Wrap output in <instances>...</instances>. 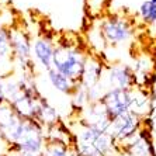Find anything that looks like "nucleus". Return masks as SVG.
Here are the masks:
<instances>
[{"mask_svg": "<svg viewBox=\"0 0 156 156\" xmlns=\"http://www.w3.org/2000/svg\"><path fill=\"white\" fill-rule=\"evenodd\" d=\"M86 58L87 54H84V49L80 47L79 42L59 40L58 42H55L52 68L75 84H80Z\"/></svg>", "mask_w": 156, "mask_h": 156, "instance_id": "nucleus-1", "label": "nucleus"}, {"mask_svg": "<svg viewBox=\"0 0 156 156\" xmlns=\"http://www.w3.org/2000/svg\"><path fill=\"white\" fill-rule=\"evenodd\" d=\"M9 30H10V45L14 65L20 69V72L35 73V66L33 61V40L27 28H24L20 23H13L9 26Z\"/></svg>", "mask_w": 156, "mask_h": 156, "instance_id": "nucleus-2", "label": "nucleus"}, {"mask_svg": "<svg viewBox=\"0 0 156 156\" xmlns=\"http://www.w3.org/2000/svg\"><path fill=\"white\" fill-rule=\"evenodd\" d=\"M45 128L35 120H23L20 132L17 135L14 145L9 148V152H42L45 146Z\"/></svg>", "mask_w": 156, "mask_h": 156, "instance_id": "nucleus-3", "label": "nucleus"}, {"mask_svg": "<svg viewBox=\"0 0 156 156\" xmlns=\"http://www.w3.org/2000/svg\"><path fill=\"white\" fill-rule=\"evenodd\" d=\"M135 27L125 17L108 16L100 23V35L110 45L125 44L134 37Z\"/></svg>", "mask_w": 156, "mask_h": 156, "instance_id": "nucleus-4", "label": "nucleus"}, {"mask_svg": "<svg viewBox=\"0 0 156 156\" xmlns=\"http://www.w3.org/2000/svg\"><path fill=\"white\" fill-rule=\"evenodd\" d=\"M100 103L104 107L107 118L111 122L117 117L131 111V107L135 103L134 91L122 89H108L100 98Z\"/></svg>", "mask_w": 156, "mask_h": 156, "instance_id": "nucleus-5", "label": "nucleus"}, {"mask_svg": "<svg viewBox=\"0 0 156 156\" xmlns=\"http://www.w3.org/2000/svg\"><path fill=\"white\" fill-rule=\"evenodd\" d=\"M139 128H141L139 117L134 111H128V113L117 117L115 120L111 121L107 132L114 138L115 144L124 145L125 142H128L131 138H134L138 134Z\"/></svg>", "mask_w": 156, "mask_h": 156, "instance_id": "nucleus-6", "label": "nucleus"}, {"mask_svg": "<svg viewBox=\"0 0 156 156\" xmlns=\"http://www.w3.org/2000/svg\"><path fill=\"white\" fill-rule=\"evenodd\" d=\"M23 120L24 118H21L16 113L11 104L6 101L0 104V138L3 139V142L9 148L14 145Z\"/></svg>", "mask_w": 156, "mask_h": 156, "instance_id": "nucleus-7", "label": "nucleus"}, {"mask_svg": "<svg viewBox=\"0 0 156 156\" xmlns=\"http://www.w3.org/2000/svg\"><path fill=\"white\" fill-rule=\"evenodd\" d=\"M138 83V76L132 66L117 63L110 66L105 75V84L108 89H122V90H134Z\"/></svg>", "mask_w": 156, "mask_h": 156, "instance_id": "nucleus-8", "label": "nucleus"}, {"mask_svg": "<svg viewBox=\"0 0 156 156\" xmlns=\"http://www.w3.org/2000/svg\"><path fill=\"white\" fill-rule=\"evenodd\" d=\"M124 152L128 156H156L152 142V134L146 125L139 128L138 134L122 145Z\"/></svg>", "mask_w": 156, "mask_h": 156, "instance_id": "nucleus-9", "label": "nucleus"}, {"mask_svg": "<svg viewBox=\"0 0 156 156\" xmlns=\"http://www.w3.org/2000/svg\"><path fill=\"white\" fill-rule=\"evenodd\" d=\"M14 66L10 45V30L9 26L0 23V76H13Z\"/></svg>", "mask_w": 156, "mask_h": 156, "instance_id": "nucleus-10", "label": "nucleus"}, {"mask_svg": "<svg viewBox=\"0 0 156 156\" xmlns=\"http://www.w3.org/2000/svg\"><path fill=\"white\" fill-rule=\"evenodd\" d=\"M55 42L52 35H42L33 42V58L42 66L45 70L52 68L54 62Z\"/></svg>", "mask_w": 156, "mask_h": 156, "instance_id": "nucleus-11", "label": "nucleus"}, {"mask_svg": "<svg viewBox=\"0 0 156 156\" xmlns=\"http://www.w3.org/2000/svg\"><path fill=\"white\" fill-rule=\"evenodd\" d=\"M101 77H103V63L98 59L87 55L80 84L86 90H90L91 87H94L96 84H98L101 82Z\"/></svg>", "mask_w": 156, "mask_h": 156, "instance_id": "nucleus-12", "label": "nucleus"}, {"mask_svg": "<svg viewBox=\"0 0 156 156\" xmlns=\"http://www.w3.org/2000/svg\"><path fill=\"white\" fill-rule=\"evenodd\" d=\"M35 121H38L44 128H48V127H51V125H54V124L59 122L61 120H59L56 108L48 103L47 98L41 97L38 104H37Z\"/></svg>", "mask_w": 156, "mask_h": 156, "instance_id": "nucleus-13", "label": "nucleus"}, {"mask_svg": "<svg viewBox=\"0 0 156 156\" xmlns=\"http://www.w3.org/2000/svg\"><path fill=\"white\" fill-rule=\"evenodd\" d=\"M48 73V80L51 86L54 87L55 90H58L59 93H63V94L72 96L76 90V87L79 84H75L73 82H70L66 76H63L62 73H59L58 70H55L54 68H51L49 70H47Z\"/></svg>", "mask_w": 156, "mask_h": 156, "instance_id": "nucleus-14", "label": "nucleus"}, {"mask_svg": "<svg viewBox=\"0 0 156 156\" xmlns=\"http://www.w3.org/2000/svg\"><path fill=\"white\" fill-rule=\"evenodd\" d=\"M75 148L63 142L47 141L42 149V156H72Z\"/></svg>", "mask_w": 156, "mask_h": 156, "instance_id": "nucleus-15", "label": "nucleus"}, {"mask_svg": "<svg viewBox=\"0 0 156 156\" xmlns=\"http://www.w3.org/2000/svg\"><path fill=\"white\" fill-rule=\"evenodd\" d=\"M138 14L146 26L156 23V0H144L138 9Z\"/></svg>", "mask_w": 156, "mask_h": 156, "instance_id": "nucleus-16", "label": "nucleus"}, {"mask_svg": "<svg viewBox=\"0 0 156 156\" xmlns=\"http://www.w3.org/2000/svg\"><path fill=\"white\" fill-rule=\"evenodd\" d=\"M6 101V97H4V77L0 76V104Z\"/></svg>", "mask_w": 156, "mask_h": 156, "instance_id": "nucleus-17", "label": "nucleus"}, {"mask_svg": "<svg viewBox=\"0 0 156 156\" xmlns=\"http://www.w3.org/2000/svg\"><path fill=\"white\" fill-rule=\"evenodd\" d=\"M17 156H42V152L37 153V152H20V153H16Z\"/></svg>", "mask_w": 156, "mask_h": 156, "instance_id": "nucleus-18", "label": "nucleus"}, {"mask_svg": "<svg viewBox=\"0 0 156 156\" xmlns=\"http://www.w3.org/2000/svg\"><path fill=\"white\" fill-rule=\"evenodd\" d=\"M6 156H17V155H16V153H13V152H9Z\"/></svg>", "mask_w": 156, "mask_h": 156, "instance_id": "nucleus-19", "label": "nucleus"}]
</instances>
